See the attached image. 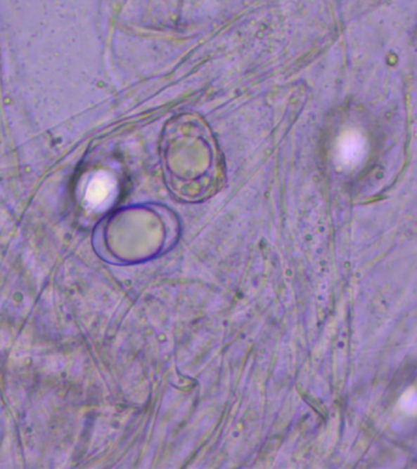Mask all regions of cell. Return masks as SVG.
<instances>
[{
	"label": "cell",
	"instance_id": "6da1fadb",
	"mask_svg": "<svg viewBox=\"0 0 417 469\" xmlns=\"http://www.w3.org/2000/svg\"><path fill=\"white\" fill-rule=\"evenodd\" d=\"M366 153V141L361 133L347 131L342 133L337 147V158L342 166H355Z\"/></svg>",
	"mask_w": 417,
	"mask_h": 469
},
{
	"label": "cell",
	"instance_id": "7a4b0ae2",
	"mask_svg": "<svg viewBox=\"0 0 417 469\" xmlns=\"http://www.w3.org/2000/svg\"><path fill=\"white\" fill-rule=\"evenodd\" d=\"M400 407L404 412L408 413L410 416H413L416 413V394L413 390L406 391L400 399Z\"/></svg>",
	"mask_w": 417,
	"mask_h": 469
}]
</instances>
